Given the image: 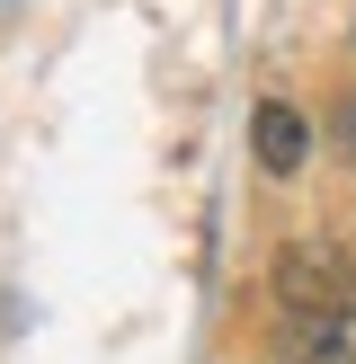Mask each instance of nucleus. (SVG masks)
Segmentation results:
<instances>
[{
	"label": "nucleus",
	"instance_id": "20e7f679",
	"mask_svg": "<svg viewBox=\"0 0 356 364\" xmlns=\"http://www.w3.org/2000/svg\"><path fill=\"white\" fill-rule=\"evenodd\" d=\"M330 364H356V355H330Z\"/></svg>",
	"mask_w": 356,
	"mask_h": 364
},
{
	"label": "nucleus",
	"instance_id": "7ed1b4c3",
	"mask_svg": "<svg viewBox=\"0 0 356 364\" xmlns=\"http://www.w3.org/2000/svg\"><path fill=\"white\" fill-rule=\"evenodd\" d=\"M330 134H338V151L356 160V98H338V116H330Z\"/></svg>",
	"mask_w": 356,
	"mask_h": 364
},
{
	"label": "nucleus",
	"instance_id": "f257e3e1",
	"mask_svg": "<svg viewBox=\"0 0 356 364\" xmlns=\"http://www.w3.org/2000/svg\"><path fill=\"white\" fill-rule=\"evenodd\" d=\"M276 302L312 338H338L356 320V258L330 249V240H285L276 249Z\"/></svg>",
	"mask_w": 356,
	"mask_h": 364
},
{
	"label": "nucleus",
	"instance_id": "f03ea898",
	"mask_svg": "<svg viewBox=\"0 0 356 364\" xmlns=\"http://www.w3.org/2000/svg\"><path fill=\"white\" fill-rule=\"evenodd\" d=\"M249 151H258L267 178H294L303 151H312V116H303V107H285V98H267L258 116H249Z\"/></svg>",
	"mask_w": 356,
	"mask_h": 364
}]
</instances>
